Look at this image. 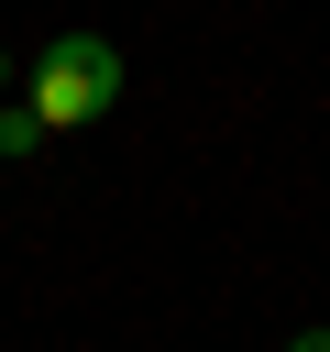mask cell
<instances>
[{"label": "cell", "instance_id": "cell-1", "mask_svg": "<svg viewBox=\"0 0 330 352\" xmlns=\"http://www.w3.org/2000/svg\"><path fill=\"white\" fill-rule=\"evenodd\" d=\"M121 99V55H110V33H55L44 55H33V121L44 132H77V121H99Z\"/></svg>", "mask_w": 330, "mask_h": 352}, {"label": "cell", "instance_id": "cell-2", "mask_svg": "<svg viewBox=\"0 0 330 352\" xmlns=\"http://www.w3.org/2000/svg\"><path fill=\"white\" fill-rule=\"evenodd\" d=\"M33 143H44V121H33V110H11V99H0V154H33Z\"/></svg>", "mask_w": 330, "mask_h": 352}, {"label": "cell", "instance_id": "cell-3", "mask_svg": "<svg viewBox=\"0 0 330 352\" xmlns=\"http://www.w3.org/2000/svg\"><path fill=\"white\" fill-rule=\"evenodd\" d=\"M286 352H330V330H297V341H286Z\"/></svg>", "mask_w": 330, "mask_h": 352}, {"label": "cell", "instance_id": "cell-4", "mask_svg": "<svg viewBox=\"0 0 330 352\" xmlns=\"http://www.w3.org/2000/svg\"><path fill=\"white\" fill-rule=\"evenodd\" d=\"M0 88H11V55H0Z\"/></svg>", "mask_w": 330, "mask_h": 352}]
</instances>
